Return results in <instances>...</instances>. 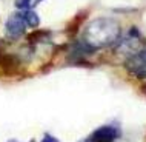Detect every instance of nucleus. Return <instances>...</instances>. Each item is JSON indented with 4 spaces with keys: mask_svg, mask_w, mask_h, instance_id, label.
I'll list each match as a JSON object with an SVG mask.
<instances>
[{
    "mask_svg": "<svg viewBox=\"0 0 146 142\" xmlns=\"http://www.w3.org/2000/svg\"><path fill=\"white\" fill-rule=\"evenodd\" d=\"M121 36V28L114 19L100 17L96 19L85 28L83 42L94 51L108 46H115Z\"/></svg>",
    "mask_w": 146,
    "mask_h": 142,
    "instance_id": "obj_1",
    "label": "nucleus"
},
{
    "mask_svg": "<svg viewBox=\"0 0 146 142\" xmlns=\"http://www.w3.org/2000/svg\"><path fill=\"white\" fill-rule=\"evenodd\" d=\"M145 37L140 34V31L137 28H131L125 36H120L118 42L115 43V50L120 53H125L129 56L139 53L145 48Z\"/></svg>",
    "mask_w": 146,
    "mask_h": 142,
    "instance_id": "obj_2",
    "label": "nucleus"
},
{
    "mask_svg": "<svg viewBox=\"0 0 146 142\" xmlns=\"http://www.w3.org/2000/svg\"><path fill=\"white\" fill-rule=\"evenodd\" d=\"M118 137H120V127L117 124H108L94 130L82 142H115Z\"/></svg>",
    "mask_w": 146,
    "mask_h": 142,
    "instance_id": "obj_3",
    "label": "nucleus"
},
{
    "mask_svg": "<svg viewBox=\"0 0 146 142\" xmlns=\"http://www.w3.org/2000/svg\"><path fill=\"white\" fill-rule=\"evenodd\" d=\"M125 66L129 74L139 79H146V48L129 56L125 62Z\"/></svg>",
    "mask_w": 146,
    "mask_h": 142,
    "instance_id": "obj_4",
    "label": "nucleus"
},
{
    "mask_svg": "<svg viewBox=\"0 0 146 142\" xmlns=\"http://www.w3.org/2000/svg\"><path fill=\"white\" fill-rule=\"evenodd\" d=\"M26 22L23 19L22 13H14L13 15H9V19L6 20V25H5V31H6V36L13 40H17L25 36L26 33Z\"/></svg>",
    "mask_w": 146,
    "mask_h": 142,
    "instance_id": "obj_5",
    "label": "nucleus"
},
{
    "mask_svg": "<svg viewBox=\"0 0 146 142\" xmlns=\"http://www.w3.org/2000/svg\"><path fill=\"white\" fill-rule=\"evenodd\" d=\"M23 19H25L26 25L29 26V28H38V25H40V19H38V15L34 13L33 9H23L20 11Z\"/></svg>",
    "mask_w": 146,
    "mask_h": 142,
    "instance_id": "obj_6",
    "label": "nucleus"
},
{
    "mask_svg": "<svg viewBox=\"0 0 146 142\" xmlns=\"http://www.w3.org/2000/svg\"><path fill=\"white\" fill-rule=\"evenodd\" d=\"M42 142H58V139L54 137L52 135H45V137L42 139Z\"/></svg>",
    "mask_w": 146,
    "mask_h": 142,
    "instance_id": "obj_7",
    "label": "nucleus"
},
{
    "mask_svg": "<svg viewBox=\"0 0 146 142\" xmlns=\"http://www.w3.org/2000/svg\"><path fill=\"white\" fill-rule=\"evenodd\" d=\"M0 56H2V42H0Z\"/></svg>",
    "mask_w": 146,
    "mask_h": 142,
    "instance_id": "obj_8",
    "label": "nucleus"
},
{
    "mask_svg": "<svg viewBox=\"0 0 146 142\" xmlns=\"http://www.w3.org/2000/svg\"><path fill=\"white\" fill-rule=\"evenodd\" d=\"M9 142H17V141H9Z\"/></svg>",
    "mask_w": 146,
    "mask_h": 142,
    "instance_id": "obj_9",
    "label": "nucleus"
}]
</instances>
